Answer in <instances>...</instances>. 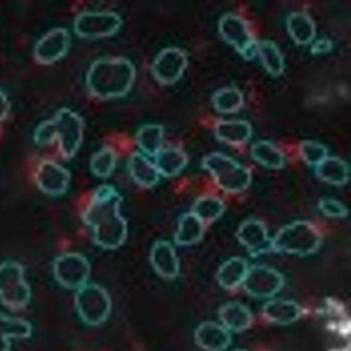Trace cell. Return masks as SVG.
<instances>
[{
  "mask_svg": "<svg viewBox=\"0 0 351 351\" xmlns=\"http://www.w3.org/2000/svg\"><path fill=\"white\" fill-rule=\"evenodd\" d=\"M121 202L117 189L104 184L95 191L83 213V221L90 229L94 242L104 249H117L126 239L128 227L120 213Z\"/></svg>",
  "mask_w": 351,
  "mask_h": 351,
  "instance_id": "cell-1",
  "label": "cell"
},
{
  "mask_svg": "<svg viewBox=\"0 0 351 351\" xmlns=\"http://www.w3.org/2000/svg\"><path fill=\"white\" fill-rule=\"evenodd\" d=\"M135 77V67L128 58L102 57L90 65L86 84L93 97L108 100L126 95L132 89Z\"/></svg>",
  "mask_w": 351,
  "mask_h": 351,
  "instance_id": "cell-2",
  "label": "cell"
},
{
  "mask_svg": "<svg viewBox=\"0 0 351 351\" xmlns=\"http://www.w3.org/2000/svg\"><path fill=\"white\" fill-rule=\"evenodd\" d=\"M45 128L47 132L38 135V141L44 143L58 138L65 158H70L75 154L82 143L84 131L83 120L77 114L69 109H63Z\"/></svg>",
  "mask_w": 351,
  "mask_h": 351,
  "instance_id": "cell-3",
  "label": "cell"
},
{
  "mask_svg": "<svg viewBox=\"0 0 351 351\" xmlns=\"http://www.w3.org/2000/svg\"><path fill=\"white\" fill-rule=\"evenodd\" d=\"M74 303L77 315L88 326H98L108 318L112 301L107 291L95 283H86L77 289Z\"/></svg>",
  "mask_w": 351,
  "mask_h": 351,
  "instance_id": "cell-4",
  "label": "cell"
},
{
  "mask_svg": "<svg viewBox=\"0 0 351 351\" xmlns=\"http://www.w3.org/2000/svg\"><path fill=\"white\" fill-rule=\"evenodd\" d=\"M271 242L272 249L278 252L306 255L319 248L321 237L311 224L297 221L280 230Z\"/></svg>",
  "mask_w": 351,
  "mask_h": 351,
  "instance_id": "cell-5",
  "label": "cell"
},
{
  "mask_svg": "<svg viewBox=\"0 0 351 351\" xmlns=\"http://www.w3.org/2000/svg\"><path fill=\"white\" fill-rule=\"evenodd\" d=\"M202 165L217 184L228 192H240L245 189L250 183V172L222 154H209L204 158Z\"/></svg>",
  "mask_w": 351,
  "mask_h": 351,
  "instance_id": "cell-6",
  "label": "cell"
},
{
  "mask_svg": "<svg viewBox=\"0 0 351 351\" xmlns=\"http://www.w3.org/2000/svg\"><path fill=\"white\" fill-rule=\"evenodd\" d=\"M31 299V290L23 278V268L13 261L0 265V301L12 310L25 308Z\"/></svg>",
  "mask_w": 351,
  "mask_h": 351,
  "instance_id": "cell-7",
  "label": "cell"
},
{
  "mask_svg": "<svg viewBox=\"0 0 351 351\" xmlns=\"http://www.w3.org/2000/svg\"><path fill=\"white\" fill-rule=\"evenodd\" d=\"M122 25L121 17L114 12L85 11L76 16L73 28L80 37L98 39L113 36Z\"/></svg>",
  "mask_w": 351,
  "mask_h": 351,
  "instance_id": "cell-8",
  "label": "cell"
},
{
  "mask_svg": "<svg viewBox=\"0 0 351 351\" xmlns=\"http://www.w3.org/2000/svg\"><path fill=\"white\" fill-rule=\"evenodd\" d=\"M53 271L60 285L66 289H77L87 283L90 274V265L83 255L66 253L56 258Z\"/></svg>",
  "mask_w": 351,
  "mask_h": 351,
  "instance_id": "cell-9",
  "label": "cell"
},
{
  "mask_svg": "<svg viewBox=\"0 0 351 351\" xmlns=\"http://www.w3.org/2000/svg\"><path fill=\"white\" fill-rule=\"evenodd\" d=\"M188 64L185 52L177 47L162 49L152 64V73L159 84L172 85L182 76Z\"/></svg>",
  "mask_w": 351,
  "mask_h": 351,
  "instance_id": "cell-10",
  "label": "cell"
},
{
  "mask_svg": "<svg viewBox=\"0 0 351 351\" xmlns=\"http://www.w3.org/2000/svg\"><path fill=\"white\" fill-rule=\"evenodd\" d=\"M242 284L245 291L251 296L270 298L281 290L284 279L276 270L267 266L257 265L248 269Z\"/></svg>",
  "mask_w": 351,
  "mask_h": 351,
  "instance_id": "cell-11",
  "label": "cell"
},
{
  "mask_svg": "<svg viewBox=\"0 0 351 351\" xmlns=\"http://www.w3.org/2000/svg\"><path fill=\"white\" fill-rule=\"evenodd\" d=\"M219 32L223 38L247 58H252L256 51V44L247 27L245 22L232 14L223 16L219 24Z\"/></svg>",
  "mask_w": 351,
  "mask_h": 351,
  "instance_id": "cell-12",
  "label": "cell"
},
{
  "mask_svg": "<svg viewBox=\"0 0 351 351\" xmlns=\"http://www.w3.org/2000/svg\"><path fill=\"white\" fill-rule=\"evenodd\" d=\"M194 339L197 346L204 351H224L230 345L232 337L222 324L205 321L195 328Z\"/></svg>",
  "mask_w": 351,
  "mask_h": 351,
  "instance_id": "cell-13",
  "label": "cell"
},
{
  "mask_svg": "<svg viewBox=\"0 0 351 351\" xmlns=\"http://www.w3.org/2000/svg\"><path fill=\"white\" fill-rule=\"evenodd\" d=\"M150 263L155 271L168 280L176 279L180 271V264L174 247L166 240H158L150 251Z\"/></svg>",
  "mask_w": 351,
  "mask_h": 351,
  "instance_id": "cell-14",
  "label": "cell"
},
{
  "mask_svg": "<svg viewBox=\"0 0 351 351\" xmlns=\"http://www.w3.org/2000/svg\"><path fill=\"white\" fill-rule=\"evenodd\" d=\"M36 180L41 190L51 195H60L67 190L70 175L62 166L47 162L40 165Z\"/></svg>",
  "mask_w": 351,
  "mask_h": 351,
  "instance_id": "cell-15",
  "label": "cell"
},
{
  "mask_svg": "<svg viewBox=\"0 0 351 351\" xmlns=\"http://www.w3.org/2000/svg\"><path fill=\"white\" fill-rule=\"evenodd\" d=\"M237 237L252 254L264 253L272 248L265 226L258 220L243 222L238 230Z\"/></svg>",
  "mask_w": 351,
  "mask_h": 351,
  "instance_id": "cell-16",
  "label": "cell"
},
{
  "mask_svg": "<svg viewBox=\"0 0 351 351\" xmlns=\"http://www.w3.org/2000/svg\"><path fill=\"white\" fill-rule=\"evenodd\" d=\"M263 314L267 320L273 324L289 325L300 318L302 309L295 301L274 298L263 304Z\"/></svg>",
  "mask_w": 351,
  "mask_h": 351,
  "instance_id": "cell-17",
  "label": "cell"
},
{
  "mask_svg": "<svg viewBox=\"0 0 351 351\" xmlns=\"http://www.w3.org/2000/svg\"><path fill=\"white\" fill-rule=\"evenodd\" d=\"M219 317L221 324L232 332L246 330L253 321L251 311L239 302H230L223 304L219 311Z\"/></svg>",
  "mask_w": 351,
  "mask_h": 351,
  "instance_id": "cell-18",
  "label": "cell"
},
{
  "mask_svg": "<svg viewBox=\"0 0 351 351\" xmlns=\"http://www.w3.org/2000/svg\"><path fill=\"white\" fill-rule=\"evenodd\" d=\"M128 169L134 181L143 188H152L160 180V175L154 162L141 152H136L130 156Z\"/></svg>",
  "mask_w": 351,
  "mask_h": 351,
  "instance_id": "cell-19",
  "label": "cell"
},
{
  "mask_svg": "<svg viewBox=\"0 0 351 351\" xmlns=\"http://www.w3.org/2000/svg\"><path fill=\"white\" fill-rule=\"evenodd\" d=\"M70 37L64 29H56L49 33L38 45L36 56L43 61L52 62L67 51Z\"/></svg>",
  "mask_w": 351,
  "mask_h": 351,
  "instance_id": "cell-20",
  "label": "cell"
},
{
  "mask_svg": "<svg viewBox=\"0 0 351 351\" xmlns=\"http://www.w3.org/2000/svg\"><path fill=\"white\" fill-rule=\"evenodd\" d=\"M32 334V326L25 319L0 313V351H10V339H26Z\"/></svg>",
  "mask_w": 351,
  "mask_h": 351,
  "instance_id": "cell-21",
  "label": "cell"
},
{
  "mask_svg": "<svg viewBox=\"0 0 351 351\" xmlns=\"http://www.w3.org/2000/svg\"><path fill=\"white\" fill-rule=\"evenodd\" d=\"M188 158L178 147L162 148L155 156L154 164L160 176L171 178L178 175L186 166Z\"/></svg>",
  "mask_w": 351,
  "mask_h": 351,
  "instance_id": "cell-22",
  "label": "cell"
},
{
  "mask_svg": "<svg viewBox=\"0 0 351 351\" xmlns=\"http://www.w3.org/2000/svg\"><path fill=\"white\" fill-rule=\"evenodd\" d=\"M164 128L161 124L146 123L137 131L136 140L141 152L154 157L163 147Z\"/></svg>",
  "mask_w": 351,
  "mask_h": 351,
  "instance_id": "cell-23",
  "label": "cell"
},
{
  "mask_svg": "<svg viewBox=\"0 0 351 351\" xmlns=\"http://www.w3.org/2000/svg\"><path fill=\"white\" fill-rule=\"evenodd\" d=\"M204 223L194 214H183L178 222L174 241L179 245H191L197 243L202 237Z\"/></svg>",
  "mask_w": 351,
  "mask_h": 351,
  "instance_id": "cell-24",
  "label": "cell"
},
{
  "mask_svg": "<svg viewBox=\"0 0 351 351\" xmlns=\"http://www.w3.org/2000/svg\"><path fill=\"white\" fill-rule=\"evenodd\" d=\"M248 271L245 260L232 258L225 262L217 273L219 285L226 289H232L242 284Z\"/></svg>",
  "mask_w": 351,
  "mask_h": 351,
  "instance_id": "cell-25",
  "label": "cell"
},
{
  "mask_svg": "<svg viewBox=\"0 0 351 351\" xmlns=\"http://www.w3.org/2000/svg\"><path fill=\"white\" fill-rule=\"evenodd\" d=\"M215 130L220 141L234 145L245 143L251 135L250 125L243 121H220Z\"/></svg>",
  "mask_w": 351,
  "mask_h": 351,
  "instance_id": "cell-26",
  "label": "cell"
},
{
  "mask_svg": "<svg viewBox=\"0 0 351 351\" xmlns=\"http://www.w3.org/2000/svg\"><path fill=\"white\" fill-rule=\"evenodd\" d=\"M316 167L317 176L328 183L340 185L348 179V167L338 158L326 157Z\"/></svg>",
  "mask_w": 351,
  "mask_h": 351,
  "instance_id": "cell-27",
  "label": "cell"
},
{
  "mask_svg": "<svg viewBox=\"0 0 351 351\" xmlns=\"http://www.w3.org/2000/svg\"><path fill=\"white\" fill-rule=\"evenodd\" d=\"M287 25L291 37L299 44H306L314 36L313 22L305 13L294 12L291 14L288 19Z\"/></svg>",
  "mask_w": 351,
  "mask_h": 351,
  "instance_id": "cell-28",
  "label": "cell"
},
{
  "mask_svg": "<svg viewBox=\"0 0 351 351\" xmlns=\"http://www.w3.org/2000/svg\"><path fill=\"white\" fill-rule=\"evenodd\" d=\"M251 154L255 160L269 168H280L284 165V156L281 152L267 141H259L254 144Z\"/></svg>",
  "mask_w": 351,
  "mask_h": 351,
  "instance_id": "cell-29",
  "label": "cell"
},
{
  "mask_svg": "<svg viewBox=\"0 0 351 351\" xmlns=\"http://www.w3.org/2000/svg\"><path fill=\"white\" fill-rule=\"evenodd\" d=\"M223 210L224 205L219 198L206 195L195 202L191 213L204 223L210 222L219 218Z\"/></svg>",
  "mask_w": 351,
  "mask_h": 351,
  "instance_id": "cell-30",
  "label": "cell"
},
{
  "mask_svg": "<svg viewBox=\"0 0 351 351\" xmlns=\"http://www.w3.org/2000/svg\"><path fill=\"white\" fill-rule=\"evenodd\" d=\"M116 165V154L112 149L104 147L93 155L90 162L92 173L99 178H107L113 172Z\"/></svg>",
  "mask_w": 351,
  "mask_h": 351,
  "instance_id": "cell-31",
  "label": "cell"
},
{
  "mask_svg": "<svg viewBox=\"0 0 351 351\" xmlns=\"http://www.w3.org/2000/svg\"><path fill=\"white\" fill-rule=\"evenodd\" d=\"M263 64L268 72L274 75L280 74L284 69L282 57L276 46L271 42L265 40L256 45Z\"/></svg>",
  "mask_w": 351,
  "mask_h": 351,
  "instance_id": "cell-32",
  "label": "cell"
},
{
  "mask_svg": "<svg viewBox=\"0 0 351 351\" xmlns=\"http://www.w3.org/2000/svg\"><path fill=\"white\" fill-rule=\"evenodd\" d=\"M241 92L234 88H226L217 92L213 97V106L221 112H231L238 110L242 105Z\"/></svg>",
  "mask_w": 351,
  "mask_h": 351,
  "instance_id": "cell-33",
  "label": "cell"
},
{
  "mask_svg": "<svg viewBox=\"0 0 351 351\" xmlns=\"http://www.w3.org/2000/svg\"><path fill=\"white\" fill-rule=\"evenodd\" d=\"M300 150L302 158L309 165H317L326 157L325 147L315 142H303Z\"/></svg>",
  "mask_w": 351,
  "mask_h": 351,
  "instance_id": "cell-34",
  "label": "cell"
},
{
  "mask_svg": "<svg viewBox=\"0 0 351 351\" xmlns=\"http://www.w3.org/2000/svg\"><path fill=\"white\" fill-rule=\"evenodd\" d=\"M319 207L324 214L331 217H343L347 215V210L339 202L330 198H324L319 203Z\"/></svg>",
  "mask_w": 351,
  "mask_h": 351,
  "instance_id": "cell-35",
  "label": "cell"
},
{
  "mask_svg": "<svg viewBox=\"0 0 351 351\" xmlns=\"http://www.w3.org/2000/svg\"><path fill=\"white\" fill-rule=\"evenodd\" d=\"M330 44L328 40H321L315 43L313 47H312V49L314 52H323L330 49Z\"/></svg>",
  "mask_w": 351,
  "mask_h": 351,
  "instance_id": "cell-36",
  "label": "cell"
},
{
  "mask_svg": "<svg viewBox=\"0 0 351 351\" xmlns=\"http://www.w3.org/2000/svg\"><path fill=\"white\" fill-rule=\"evenodd\" d=\"M7 110V104L3 96L0 94V119L4 116Z\"/></svg>",
  "mask_w": 351,
  "mask_h": 351,
  "instance_id": "cell-37",
  "label": "cell"
},
{
  "mask_svg": "<svg viewBox=\"0 0 351 351\" xmlns=\"http://www.w3.org/2000/svg\"><path fill=\"white\" fill-rule=\"evenodd\" d=\"M233 351H247V350H243V349H237V350H233Z\"/></svg>",
  "mask_w": 351,
  "mask_h": 351,
  "instance_id": "cell-38",
  "label": "cell"
}]
</instances>
